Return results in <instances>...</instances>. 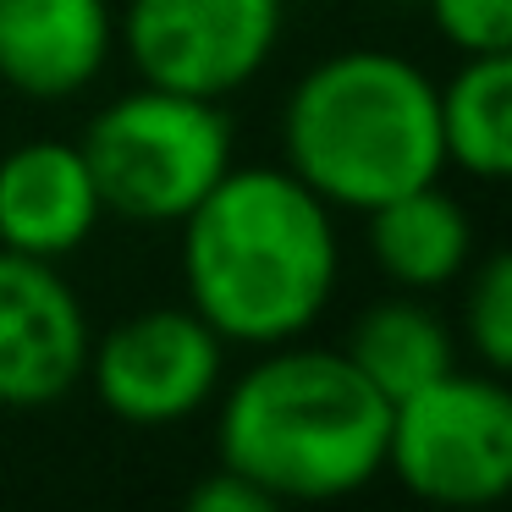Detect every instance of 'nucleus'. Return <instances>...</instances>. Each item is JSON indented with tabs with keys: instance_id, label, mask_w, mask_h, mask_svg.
Returning a JSON list of instances; mask_svg holds the SVG:
<instances>
[{
	"instance_id": "obj_16",
	"label": "nucleus",
	"mask_w": 512,
	"mask_h": 512,
	"mask_svg": "<svg viewBox=\"0 0 512 512\" xmlns=\"http://www.w3.org/2000/svg\"><path fill=\"white\" fill-rule=\"evenodd\" d=\"M188 507L193 512H270L276 496H265V490H259L254 479H243L237 468L215 463V474L188 490Z\"/></svg>"
},
{
	"instance_id": "obj_11",
	"label": "nucleus",
	"mask_w": 512,
	"mask_h": 512,
	"mask_svg": "<svg viewBox=\"0 0 512 512\" xmlns=\"http://www.w3.org/2000/svg\"><path fill=\"white\" fill-rule=\"evenodd\" d=\"M375 270L402 292H435L474 265V221L441 188V177L364 210Z\"/></svg>"
},
{
	"instance_id": "obj_1",
	"label": "nucleus",
	"mask_w": 512,
	"mask_h": 512,
	"mask_svg": "<svg viewBox=\"0 0 512 512\" xmlns=\"http://www.w3.org/2000/svg\"><path fill=\"white\" fill-rule=\"evenodd\" d=\"M177 226L188 309L254 353L309 331L342 276L336 210L287 166H232Z\"/></svg>"
},
{
	"instance_id": "obj_5",
	"label": "nucleus",
	"mask_w": 512,
	"mask_h": 512,
	"mask_svg": "<svg viewBox=\"0 0 512 512\" xmlns=\"http://www.w3.org/2000/svg\"><path fill=\"white\" fill-rule=\"evenodd\" d=\"M386 468L430 507H490L512 485V397L501 375L446 369L391 402Z\"/></svg>"
},
{
	"instance_id": "obj_10",
	"label": "nucleus",
	"mask_w": 512,
	"mask_h": 512,
	"mask_svg": "<svg viewBox=\"0 0 512 512\" xmlns=\"http://www.w3.org/2000/svg\"><path fill=\"white\" fill-rule=\"evenodd\" d=\"M111 45V0H0V83L28 100L83 94Z\"/></svg>"
},
{
	"instance_id": "obj_2",
	"label": "nucleus",
	"mask_w": 512,
	"mask_h": 512,
	"mask_svg": "<svg viewBox=\"0 0 512 512\" xmlns=\"http://www.w3.org/2000/svg\"><path fill=\"white\" fill-rule=\"evenodd\" d=\"M391 402L336 347H259L226 386L215 457L281 501H342L386 468Z\"/></svg>"
},
{
	"instance_id": "obj_12",
	"label": "nucleus",
	"mask_w": 512,
	"mask_h": 512,
	"mask_svg": "<svg viewBox=\"0 0 512 512\" xmlns=\"http://www.w3.org/2000/svg\"><path fill=\"white\" fill-rule=\"evenodd\" d=\"M347 364L369 380L386 402L413 397L419 386L441 380L446 369H457V342L452 325L435 309H424L419 298H386L369 303L347 331Z\"/></svg>"
},
{
	"instance_id": "obj_13",
	"label": "nucleus",
	"mask_w": 512,
	"mask_h": 512,
	"mask_svg": "<svg viewBox=\"0 0 512 512\" xmlns=\"http://www.w3.org/2000/svg\"><path fill=\"white\" fill-rule=\"evenodd\" d=\"M441 105V149L446 166H463L479 182L512 177V50L501 56H463Z\"/></svg>"
},
{
	"instance_id": "obj_3",
	"label": "nucleus",
	"mask_w": 512,
	"mask_h": 512,
	"mask_svg": "<svg viewBox=\"0 0 512 512\" xmlns=\"http://www.w3.org/2000/svg\"><path fill=\"white\" fill-rule=\"evenodd\" d=\"M281 160L331 210H375L446 171L435 83L391 50H342L292 83Z\"/></svg>"
},
{
	"instance_id": "obj_6",
	"label": "nucleus",
	"mask_w": 512,
	"mask_h": 512,
	"mask_svg": "<svg viewBox=\"0 0 512 512\" xmlns=\"http://www.w3.org/2000/svg\"><path fill=\"white\" fill-rule=\"evenodd\" d=\"M226 342L182 303V309H144L111 325L89 342L94 402L133 430H166L182 424L221 391Z\"/></svg>"
},
{
	"instance_id": "obj_14",
	"label": "nucleus",
	"mask_w": 512,
	"mask_h": 512,
	"mask_svg": "<svg viewBox=\"0 0 512 512\" xmlns=\"http://www.w3.org/2000/svg\"><path fill=\"white\" fill-rule=\"evenodd\" d=\"M463 276H468V287H463L468 353L479 358V369L507 375V364H512V259L496 248L479 265H468Z\"/></svg>"
},
{
	"instance_id": "obj_8",
	"label": "nucleus",
	"mask_w": 512,
	"mask_h": 512,
	"mask_svg": "<svg viewBox=\"0 0 512 512\" xmlns=\"http://www.w3.org/2000/svg\"><path fill=\"white\" fill-rule=\"evenodd\" d=\"M89 314L50 259L0 248V408H50L83 380Z\"/></svg>"
},
{
	"instance_id": "obj_7",
	"label": "nucleus",
	"mask_w": 512,
	"mask_h": 512,
	"mask_svg": "<svg viewBox=\"0 0 512 512\" xmlns=\"http://www.w3.org/2000/svg\"><path fill=\"white\" fill-rule=\"evenodd\" d=\"M287 0H127L122 45L144 83L226 100L270 61Z\"/></svg>"
},
{
	"instance_id": "obj_9",
	"label": "nucleus",
	"mask_w": 512,
	"mask_h": 512,
	"mask_svg": "<svg viewBox=\"0 0 512 512\" xmlns=\"http://www.w3.org/2000/svg\"><path fill=\"white\" fill-rule=\"evenodd\" d=\"M105 204L94 171L67 138H28L0 155V248L61 265L94 237Z\"/></svg>"
},
{
	"instance_id": "obj_4",
	"label": "nucleus",
	"mask_w": 512,
	"mask_h": 512,
	"mask_svg": "<svg viewBox=\"0 0 512 512\" xmlns=\"http://www.w3.org/2000/svg\"><path fill=\"white\" fill-rule=\"evenodd\" d=\"M100 204L138 226H177L232 171V122L221 100L138 83L78 138Z\"/></svg>"
},
{
	"instance_id": "obj_15",
	"label": "nucleus",
	"mask_w": 512,
	"mask_h": 512,
	"mask_svg": "<svg viewBox=\"0 0 512 512\" xmlns=\"http://www.w3.org/2000/svg\"><path fill=\"white\" fill-rule=\"evenodd\" d=\"M441 39L463 56H501L512 50V0H424Z\"/></svg>"
}]
</instances>
